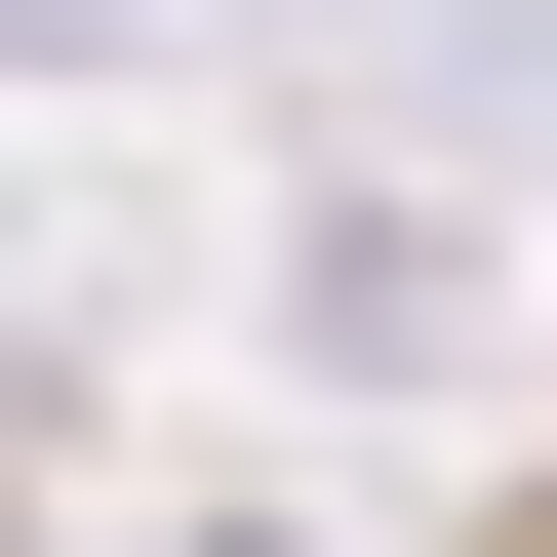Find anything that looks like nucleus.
<instances>
[{
  "instance_id": "f257e3e1",
  "label": "nucleus",
  "mask_w": 557,
  "mask_h": 557,
  "mask_svg": "<svg viewBox=\"0 0 557 557\" xmlns=\"http://www.w3.org/2000/svg\"><path fill=\"white\" fill-rule=\"evenodd\" d=\"M359 160H438V199H557V0H398V40H359Z\"/></svg>"
},
{
  "instance_id": "f03ea898",
  "label": "nucleus",
  "mask_w": 557,
  "mask_h": 557,
  "mask_svg": "<svg viewBox=\"0 0 557 557\" xmlns=\"http://www.w3.org/2000/svg\"><path fill=\"white\" fill-rule=\"evenodd\" d=\"M120 40H239V0H0V81H120Z\"/></svg>"
},
{
  "instance_id": "7ed1b4c3",
  "label": "nucleus",
  "mask_w": 557,
  "mask_h": 557,
  "mask_svg": "<svg viewBox=\"0 0 557 557\" xmlns=\"http://www.w3.org/2000/svg\"><path fill=\"white\" fill-rule=\"evenodd\" d=\"M160 557H278V518H160Z\"/></svg>"
}]
</instances>
